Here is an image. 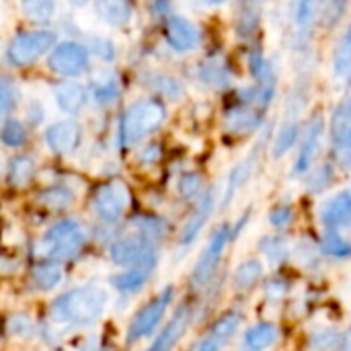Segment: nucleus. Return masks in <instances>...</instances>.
Listing matches in <instances>:
<instances>
[{"mask_svg": "<svg viewBox=\"0 0 351 351\" xmlns=\"http://www.w3.org/2000/svg\"><path fill=\"white\" fill-rule=\"evenodd\" d=\"M107 306V294L99 288L84 286L66 292L49 306V319L58 325H88L97 321Z\"/></svg>", "mask_w": 351, "mask_h": 351, "instance_id": "f257e3e1", "label": "nucleus"}, {"mask_svg": "<svg viewBox=\"0 0 351 351\" xmlns=\"http://www.w3.org/2000/svg\"><path fill=\"white\" fill-rule=\"evenodd\" d=\"M167 119V107L160 99H142L130 105L121 117V144L134 146L154 134Z\"/></svg>", "mask_w": 351, "mask_h": 351, "instance_id": "f03ea898", "label": "nucleus"}, {"mask_svg": "<svg viewBox=\"0 0 351 351\" xmlns=\"http://www.w3.org/2000/svg\"><path fill=\"white\" fill-rule=\"evenodd\" d=\"M43 253L45 257H49L51 261H68L72 259L84 245V232L82 226L72 220H60L56 222L45 234H43Z\"/></svg>", "mask_w": 351, "mask_h": 351, "instance_id": "7ed1b4c3", "label": "nucleus"}, {"mask_svg": "<svg viewBox=\"0 0 351 351\" xmlns=\"http://www.w3.org/2000/svg\"><path fill=\"white\" fill-rule=\"evenodd\" d=\"M56 33L53 31H27L16 35L8 45V60L12 66L25 68L37 62L43 53L56 47Z\"/></svg>", "mask_w": 351, "mask_h": 351, "instance_id": "20e7f679", "label": "nucleus"}, {"mask_svg": "<svg viewBox=\"0 0 351 351\" xmlns=\"http://www.w3.org/2000/svg\"><path fill=\"white\" fill-rule=\"evenodd\" d=\"M230 239H232V232H230L228 224H222L212 232L206 249L202 251V255H199V259H197V263H195V267L191 271V284L195 288H204V286H208L212 282Z\"/></svg>", "mask_w": 351, "mask_h": 351, "instance_id": "39448f33", "label": "nucleus"}, {"mask_svg": "<svg viewBox=\"0 0 351 351\" xmlns=\"http://www.w3.org/2000/svg\"><path fill=\"white\" fill-rule=\"evenodd\" d=\"M93 206H95L97 216L103 222L113 224L125 214V210L130 206V189L121 181L103 183L95 189Z\"/></svg>", "mask_w": 351, "mask_h": 351, "instance_id": "423d86ee", "label": "nucleus"}, {"mask_svg": "<svg viewBox=\"0 0 351 351\" xmlns=\"http://www.w3.org/2000/svg\"><path fill=\"white\" fill-rule=\"evenodd\" d=\"M173 294H175V288L167 286L154 300H150L146 306H142L138 311V315L134 317V321L128 327V341L130 343L150 335L158 327V323L162 321V317H165V313L173 300Z\"/></svg>", "mask_w": 351, "mask_h": 351, "instance_id": "0eeeda50", "label": "nucleus"}, {"mask_svg": "<svg viewBox=\"0 0 351 351\" xmlns=\"http://www.w3.org/2000/svg\"><path fill=\"white\" fill-rule=\"evenodd\" d=\"M109 257L119 267H138L142 263L158 261V255H156L152 243L140 234L115 241L109 247Z\"/></svg>", "mask_w": 351, "mask_h": 351, "instance_id": "6e6552de", "label": "nucleus"}, {"mask_svg": "<svg viewBox=\"0 0 351 351\" xmlns=\"http://www.w3.org/2000/svg\"><path fill=\"white\" fill-rule=\"evenodd\" d=\"M47 68L64 78L78 76L88 68V51L84 45H80L76 41L58 43L47 58Z\"/></svg>", "mask_w": 351, "mask_h": 351, "instance_id": "1a4fd4ad", "label": "nucleus"}, {"mask_svg": "<svg viewBox=\"0 0 351 351\" xmlns=\"http://www.w3.org/2000/svg\"><path fill=\"white\" fill-rule=\"evenodd\" d=\"M165 37H167V43L173 51L187 53V51L195 49V45L202 39V33H199L197 25L191 23L189 19L179 16V14H171L165 23Z\"/></svg>", "mask_w": 351, "mask_h": 351, "instance_id": "9d476101", "label": "nucleus"}, {"mask_svg": "<svg viewBox=\"0 0 351 351\" xmlns=\"http://www.w3.org/2000/svg\"><path fill=\"white\" fill-rule=\"evenodd\" d=\"M80 140H82V130L72 119L56 121L45 130V144L49 146L51 152L62 156L74 154L80 146Z\"/></svg>", "mask_w": 351, "mask_h": 351, "instance_id": "9b49d317", "label": "nucleus"}, {"mask_svg": "<svg viewBox=\"0 0 351 351\" xmlns=\"http://www.w3.org/2000/svg\"><path fill=\"white\" fill-rule=\"evenodd\" d=\"M288 111H286V117L276 134V142H274V156L280 158L284 156L288 150H292L296 146V142L300 140V134H302V123H300V109H302V101L298 99H290L288 101Z\"/></svg>", "mask_w": 351, "mask_h": 351, "instance_id": "f8f14e48", "label": "nucleus"}, {"mask_svg": "<svg viewBox=\"0 0 351 351\" xmlns=\"http://www.w3.org/2000/svg\"><path fill=\"white\" fill-rule=\"evenodd\" d=\"M321 136H323V117L317 113L302 128L300 148H298V156H296V165H294L296 175H302L313 167V160H315L317 150L321 146Z\"/></svg>", "mask_w": 351, "mask_h": 351, "instance_id": "ddd939ff", "label": "nucleus"}, {"mask_svg": "<svg viewBox=\"0 0 351 351\" xmlns=\"http://www.w3.org/2000/svg\"><path fill=\"white\" fill-rule=\"evenodd\" d=\"M319 218L325 230H341L351 226V191H339L319 208Z\"/></svg>", "mask_w": 351, "mask_h": 351, "instance_id": "4468645a", "label": "nucleus"}, {"mask_svg": "<svg viewBox=\"0 0 351 351\" xmlns=\"http://www.w3.org/2000/svg\"><path fill=\"white\" fill-rule=\"evenodd\" d=\"M189 323H191V306L183 304L146 351H173L175 346L181 341V337L185 335V331L189 329Z\"/></svg>", "mask_w": 351, "mask_h": 351, "instance_id": "2eb2a0df", "label": "nucleus"}, {"mask_svg": "<svg viewBox=\"0 0 351 351\" xmlns=\"http://www.w3.org/2000/svg\"><path fill=\"white\" fill-rule=\"evenodd\" d=\"M214 202H216V195H214L212 189L206 191V193L197 199L193 214L189 216V220L185 222V226H183V230H181V237H179L181 245L187 247V245H191V243L197 239V234L202 232V228L206 226V222L210 220V216H212V212H214Z\"/></svg>", "mask_w": 351, "mask_h": 351, "instance_id": "dca6fc26", "label": "nucleus"}, {"mask_svg": "<svg viewBox=\"0 0 351 351\" xmlns=\"http://www.w3.org/2000/svg\"><path fill=\"white\" fill-rule=\"evenodd\" d=\"M350 113L341 105L335 111V125H333V152L341 167L351 169V123Z\"/></svg>", "mask_w": 351, "mask_h": 351, "instance_id": "f3484780", "label": "nucleus"}, {"mask_svg": "<svg viewBox=\"0 0 351 351\" xmlns=\"http://www.w3.org/2000/svg\"><path fill=\"white\" fill-rule=\"evenodd\" d=\"M263 121V115L259 109L255 107H249V105H237L232 109L226 111V117H224V125L230 134H251L255 132Z\"/></svg>", "mask_w": 351, "mask_h": 351, "instance_id": "a211bd4d", "label": "nucleus"}, {"mask_svg": "<svg viewBox=\"0 0 351 351\" xmlns=\"http://www.w3.org/2000/svg\"><path fill=\"white\" fill-rule=\"evenodd\" d=\"M86 97H88L86 88L78 82H62L53 90V99H56L58 107L68 115L80 113L82 107L86 105Z\"/></svg>", "mask_w": 351, "mask_h": 351, "instance_id": "6ab92c4d", "label": "nucleus"}, {"mask_svg": "<svg viewBox=\"0 0 351 351\" xmlns=\"http://www.w3.org/2000/svg\"><path fill=\"white\" fill-rule=\"evenodd\" d=\"M280 339V329L274 323H257L251 329H247L243 337L245 351H267L271 350Z\"/></svg>", "mask_w": 351, "mask_h": 351, "instance_id": "aec40b11", "label": "nucleus"}, {"mask_svg": "<svg viewBox=\"0 0 351 351\" xmlns=\"http://www.w3.org/2000/svg\"><path fill=\"white\" fill-rule=\"evenodd\" d=\"M156 263L158 261H150V263H142L138 267H130L128 271H123L119 276H113L111 278V286L115 290H119V292H136V290H140L148 282V278L154 271Z\"/></svg>", "mask_w": 351, "mask_h": 351, "instance_id": "412c9836", "label": "nucleus"}, {"mask_svg": "<svg viewBox=\"0 0 351 351\" xmlns=\"http://www.w3.org/2000/svg\"><path fill=\"white\" fill-rule=\"evenodd\" d=\"M95 10H97V16L111 27L128 25L134 12L130 2H123V0H99L95 4Z\"/></svg>", "mask_w": 351, "mask_h": 351, "instance_id": "4be33fe9", "label": "nucleus"}, {"mask_svg": "<svg viewBox=\"0 0 351 351\" xmlns=\"http://www.w3.org/2000/svg\"><path fill=\"white\" fill-rule=\"evenodd\" d=\"M257 165V154L253 152L251 156H247L241 165H237L230 175H228V183H226V191H224V206H228L232 202V197L239 193V189L247 183V179L253 175V169Z\"/></svg>", "mask_w": 351, "mask_h": 351, "instance_id": "5701e85b", "label": "nucleus"}, {"mask_svg": "<svg viewBox=\"0 0 351 351\" xmlns=\"http://www.w3.org/2000/svg\"><path fill=\"white\" fill-rule=\"evenodd\" d=\"M31 280H33L35 288L49 292L62 284V267L58 263H49V261L37 263L31 271Z\"/></svg>", "mask_w": 351, "mask_h": 351, "instance_id": "b1692460", "label": "nucleus"}, {"mask_svg": "<svg viewBox=\"0 0 351 351\" xmlns=\"http://www.w3.org/2000/svg\"><path fill=\"white\" fill-rule=\"evenodd\" d=\"M261 278H263V263L259 259H247L234 269L232 284L237 290H251Z\"/></svg>", "mask_w": 351, "mask_h": 351, "instance_id": "393cba45", "label": "nucleus"}, {"mask_svg": "<svg viewBox=\"0 0 351 351\" xmlns=\"http://www.w3.org/2000/svg\"><path fill=\"white\" fill-rule=\"evenodd\" d=\"M35 177V162L29 156H14L8 165V183L16 189L27 187Z\"/></svg>", "mask_w": 351, "mask_h": 351, "instance_id": "a878e982", "label": "nucleus"}, {"mask_svg": "<svg viewBox=\"0 0 351 351\" xmlns=\"http://www.w3.org/2000/svg\"><path fill=\"white\" fill-rule=\"evenodd\" d=\"M37 199H39V204H43L47 210L64 212V210H68V208L74 204V193H72L68 187L53 185V187L43 189V191L37 195Z\"/></svg>", "mask_w": 351, "mask_h": 351, "instance_id": "bb28decb", "label": "nucleus"}, {"mask_svg": "<svg viewBox=\"0 0 351 351\" xmlns=\"http://www.w3.org/2000/svg\"><path fill=\"white\" fill-rule=\"evenodd\" d=\"M241 325H243V315H241L239 311H230V313L222 315V317L212 325V329H210L208 335L220 339L222 343H228V341L237 335V331H239Z\"/></svg>", "mask_w": 351, "mask_h": 351, "instance_id": "cd10ccee", "label": "nucleus"}, {"mask_svg": "<svg viewBox=\"0 0 351 351\" xmlns=\"http://www.w3.org/2000/svg\"><path fill=\"white\" fill-rule=\"evenodd\" d=\"M333 72L337 76L351 74V25L341 33L333 51Z\"/></svg>", "mask_w": 351, "mask_h": 351, "instance_id": "c85d7f7f", "label": "nucleus"}, {"mask_svg": "<svg viewBox=\"0 0 351 351\" xmlns=\"http://www.w3.org/2000/svg\"><path fill=\"white\" fill-rule=\"evenodd\" d=\"M319 249H321L323 253L331 255V257H337V259L351 257V243L339 232V230H325Z\"/></svg>", "mask_w": 351, "mask_h": 351, "instance_id": "c756f323", "label": "nucleus"}, {"mask_svg": "<svg viewBox=\"0 0 351 351\" xmlns=\"http://www.w3.org/2000/svg\"><path fill=\"white\" fill-rule=\"evenodd\" d=\"M199 80L212 88H224L230 82V72L222 62H208L199 68Z\"/></svg>", "mask_w": 351, "mask_h": 351, "instance_id": "7c9ffc66", "label": "nucleus"}, {"mask_svg": "<svg viewBox=\"0 0 351 351\" xmlns=\"http://www.w3.org/2000/svg\"><path fill=\"white\" fill-rule=\"evenodd\" d=\"M259 249L263 251V255H265V257L269 259V263H274V265L284 263L286 257H288V241H286L284 237H278V234L261 239Z\"/></svg>", "mask_w": 351, "mask_h": 351, "instance_id": "2f4dec72", "label": "nucleus"}, {"mask_svg": "<svg viewBox=\"0 0 351 351\" xmlns=\"http://www.w3.org/2000/svg\"><path fill=\"white\" fill-rule=\"evenodd\" d=\"M134 224L138 228V234L148 239L150 243L156 239H162L167 234V222L160 218H154V216H140V218H136Z\"/></svg>", "mask_w": 351, "mask_h": 351, "instance_id": "473e14b6", "label": "nucleus"}, {"mask_svg": "<svg viewBox=\"0 0 351 351\" xmlns=\"http://www.w3.org/2000/svg\"><path fill=\"white\" fill-rule=\"evenodd\" d=\"M23 12L27 14L29 21L47 23L56 12V4L51 0H29V2H23Z\"/></svg>", "mask_w": 351, "mask_h": 351, "instance_id": "72a5a7b5", "label": "nucleus"}, {"mask_svg": "<svg viewBox=\"0 0 351 351\" xmlns=\"http://www.w3.org/2000/svg\"><path fill=\"white\" fill-rule=\"evenodd\" d=\"M152 86L156 88V93H158L160 97L171 99V101L181 99V97H183V93H185V88H183L181 80H177L175 76H167V74H165V76H162V74L154 76Z\"/></svg>", "mask_w": 351, "mask_h": 351, "instance_id": "f704fd0d", "label": "nucleus"}, {"mask_svg": "<svg viewBox=\"0 0 351 351\" xmlns=\"http://www.w3.org/2000/svg\"><path fill=\"white\" fill-rule=\"evenodd\" d=\"M333 177H335V171L329 162H323L319 165L311 175H308V181H306V187L313 191V193H321L325 191L331 183H333Z\"/></svg>", "mask_w": 351, "mask_h": 351, "instance_id": "c9c22d12", "label": "nucleus"}, {"mask_svg": "<svg viewBox=\"0 0 351 351\" xmlns=\"http://www.w3.org/2000/svg\"><path fill=\"white\" fill-rule=\"evenodd\" d=\"M0 140H2V144L12 146V148L23 146L27 140V130L19 119H8L0 130Z\"/></svg>", "mask_w": 351, "mask_h": 351, "instance_id": "e433bc0d", "label": "nucleus"}, {"mask_svg": "<svg viewBox=\"0 0 351 351\" xmlns=\"http://www.w3.org/2000/svg\"><path fill=\"white\" fill-rule=\"evenodd\" d=\"M16 101H19L16 86L6 76H0V117L8 115L16 107Z\"/></svg>", "mask_w": 351, "mask_h": 351, "instance_id": "4c0bfd02", "label": "nucleus"}, {"mask_svg": "<svg viewBox=\"0 0 351 351\" xmlns=\"http://www.w3.org/2000/svg\"><path fill=\"white\" fill-rule=\"evenodd\" d=\"M339 333L331 331V329H321L317 333H313L311 337V348L315 351H335L339 343Z\"/></svg>", "mask_w": 351, "mask_h": 351, "instance_id": "58836bf2", "label": "nucleus"}, {"mask_svg": "<svg viewBox=\"0 0 351 351\" xmlns=\"http://www.w3.org/2000/svg\"><path fill=\"white\" fill-rule=\"evenodd\" d=\"M202 191V175L199 173H185L179 179V195L183 199H193Z\"/></svg>", "mask_w": 351, "mask_h": 351, "instance_id": "ea45409f", "label": "nucleus"}, {"mask_svg": "<svg viewBox=\"0 0 351 351\" xmlns=\"http://www.w3.org/2000/svg\"><path fill=\"white\" fill-rule=\"evenodd\" d=\"M257 25H259V12L255 10V6H245V12L239 16V23H237L239 35H243V37L253 35Z\"/></svg>", "mask_w": 351, "mask_h": 351, "instance_id": "a19ab883", "label": "nucleus"}, {"mask_svg": "<svg viewBox=\"0 0 351 351\" xmlns=\"http://www.w3.org/2000/svg\"><path fill=\"white\" fill-rule=\"evenodd\" d=\"M88 49H93V51H95L101 60H105V62H111V60L115 58V45H113V41L107 39V37H90Z\"/></svg>", "mask_w": 351, "mask_h": 351, "instance_id": "79ce46f5", "label": "nucleus"}, {"mask_svg": "<svg viewBox=\"0 0 351 351\" xmlns=\"http://www.w3.org/2000/svg\"><path fill=\"white\" fill-rule=\"evenodd\" d=\"M95 99L97 103H111L117 95H119V88H117V82L115 80H103V82H97L95 84Z\"/></svg>", "mask_w": 351, "mask_h": 351, "instance_id": "37998d69", "label": "nucleus"}, {"mask_svg": "<svg viewBox=\"0 0 351 351\" xmlns=\"http://www.w3.org/2000/svg\"><path fill=\"white\" fill-rule=\"evenodd\" d=\"M31 329H33V325H31L29 317H25V315H14L8 319V331L12 335H29Z\"/></svg>", "mask_w": 351, "mask_h": 351, "instance_id": "c03bdc74", "label": "nucleus"}, {"mask_svg": "<svg viewBox=\"0 0 351 351\" xmlns=\"http://www.w3.org/2000/svg\"><path fill=\"white\" fill-rule=\"evenodd\" d=\"M290 220H292V208H288V206H278V208H274L271 214H269V222H271L274 226H278V228L286 226Z\"/></svg>", "mask_w": 351, "mask_h": 351, "instance_id": "a18cd8bd", "label": "nucleus"}, {"mask_svg": "<svg viewBox=\"0 0 351 351\" xmlns=\"http://www.w3.org/2000/svg\"><path fill=\"white\" fill-rule=\"evenodd\" d=\"M226 348V343H222L220 339L212 337V335H206L197 346H195V351H222Z\"/></svg>", "mask_w": 351, "mask_h": 351, "instance_id": "49530a36", "label": "nucleus"}, {"mask_svg": "<svg viewBox=\"0 0 351 351\" xmlns=\"http://www.w3.org/2000/svg\"><path fill=\"white\" fill-rule=\"evenodd\" d=\"M286 292H288V284L282 282V278H276V280H271V282L267 284V294H269V298H271V296H274V298H282V296H286Z\"/></svg>", "mask_w": 351, "mask_h": 351, "instance_id": "de8ad7c7", "label": "nucleus"}, {"mask_svg": "<svg viewBox=\"0 0 351 351\" xmlns=\"http://www.w3.org/2000/svg\"><path fill=\"white\" fill-rule=\"evenodd\" d=\"M158 154H160V152H158V146H146V148L142 150V156H140V158H142L144 162H154V160L158 158Z\"/></svg>", "mask_w": 351, "mask_h": 351, "instance_id": "09e8293b", "label": "nucleus"}, {"mask_svg": "<svg viewBox=\"0 0 351 351\" xmlns=\"http://www.w3.org/2000/svg\"><path fill=\"white\" fill-rule=\"evenodd\" d=\"M335 351H351V329H348V331L339 337V343H337V350Z\"/></svg>", "mask_w": 351, "mask_h": 351, "instance_id": "8fccbe9b", "label": "nucleus"}, {"mask_svg": "<svg viewBox=\"0 0 351 351\" xmlns=\"http://www.w3.org/2000/svg\"><path fill=\"white\" fill-rule=\"evenodd\" d=\"M343 107H346V111L350 113V117H351V88H350V95H348V101H346V105H343Z\"/></svg>", "mask_w": 351, "mask_h": 351, "instance_id": "3c124183", "label": "nucleus"}]
</instances>
